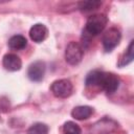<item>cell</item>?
I'll use <instances>...</instances> for the list:
<instances>
[{
  "instance_id": "obj_1",
  "label": "cell",
  "mask_w": 134,
  "mask_h": 134,
  "mask_svg": "<svg viewBox=\"0 0 134 134\" xmlns=\"http://www.w3.org/2000/svg\"><path fill=\"white\" fill-rule=\"evenodd\" d=\"M108 22V18L104 14H95L88 18L86 22V32H88L90 36H96L100 34Z\"/></svg>"
},
{
  "instance_id": "obj_2",
  "label": "cell",
  "mask_w": 134,
  "mask_h": 134,
  "mask_svg": "<svg viewBox=\"0 0 134 134\" xmlns=\"http://www.w3.org/2000/svg\"><path fill=\"white\" fill-rule=\"evenodd\" d=\"M84 55V49L77 42L71 41L65 50V60L70 65H77Z\"/></svg>"
},
{
  "instance_id": "obj_3",
  "label": "cell",
  "mask_w": 134,
  "mask_h": 134,
  "mask_svg": "<svg viewBox=\"0 0 134 134\" xmlns=\"http://www.w3.org/2000/svg\"><path fill=\"white\" fill-rule=\"evenodd\" d=\"M119 86V79L117 75L111 72H102L100 80L98 83V88L104 90L106 93H114Z\"/></svg>"
},
{
  "instance_id": "obj_4",
  "label": "cell",
  "mask_w": 134,
  "mask_h": 134,
  "mask_svg": "<svg viewBox=\"0 0 134 134\" xmlns=\"http://www.w3.org/2000/svg\"><path fill=\"white\" fill-rule=\"evenodd\" d=\"M51 92L55 97L59 98H66L68 96L71 95L72 90H73V86L72 83L67 80V79H62V80H58L54 81L51 84Z\"/></svg>"
},
{
  "instance_id": "obj_5",
  "label": "cell",
  "mask_w": 134,
  "mask_h": 134,
  "mask_svg": "<svg viewBox=\"0 0 134 134\" xmlns=\"http://www.w3.org/2000/svg\"><path fill=\"white\" fill-rule=\"evenodd\" d=\"M120 38H121V35L117 28H114V27L109 28L103 36L104 49L106 51H111L112 49H114L118 45Z\"/></svg>"
},
{
  "instance_id": "obj_6",
  "label": "cell",
  "mask_w": 134,
  "mask_h": 134,
  "mask_svg": "<svg viewBox=\"0 0 134 134\" xmlns=\"http://www.w3.org/2000/svg\"><path fill=\"white\" fill-rule=\"evenodd\" d=\"M45 63L42 61H36L32 64L29 65L27 70V75L30 81L32 82H40L43 80L45 74Z\"/></svg>"
},
{
  "instance_id": "obj_7",
  "label": "cell",
  "mask_w": 134,
  "mask_h": 134,
  "mask_svg": "<svg viewBox=\"0 0 134 134\" xmlns=\"http://www.w3.org/2000/svg\"><path fill=\"white\" fill-rule=\"evenodd\" d=\"M48 36V29L44 24L37 23L31 26L29 29V37L30 39L36 42V43H41L43 42Z\"/></svg>"
},
{
  "instance_id": "obj_8",
  "label": "cell",
  "mask_w": 134,
  "mask_h": 134,
  "mask_svg": "<svg viewBox=\"0 0 134 134\" xmlns=\"http://www.w3.org/2000/svg\"><path fill=\"white\" fill-rule=\"evenodd\" d=\"M2 64H3V67L8 71H17V70H20L22 67L21 59L15 53H6L3 57Z\"/></svg>"
},
{
  "instance_id": "obj_9",
  "label": "cell",
  "mask_w": 134,
  "mask_h": 134,
  "mask_svg": "<svg viewBox=\"0 0 134 134\" xmlns=\"http://www.w3.org/2000/svg\"><path fill=\"white\" fill-rule=\"evenodd\" d=\"M93 114V108L89 106H77L71 111V116L77 120H84L89 118Z\"/></svg>"
},
{
  "instance_id": "obj_10",
  "label": "cell",
  "mask_w": 134,
  "mask_h": 134,
  "mask_svg": "<svg viewBox=\"0 0 134 134\" xmlns=\"http://www.w3.org/2000/svg\"><path fill=\"white\" fill-rule=\"evenodd\" d=\"M26 45H27V40L25 37H23L21 35L13 36L8 40V46L14 50H21V49L25 48Z\"/></svg>"
},
{
  "instance_id": "obj_11",
  "label": "cell",
  "mask_w": 134,
  "mask_h": 134,
  "mask_svg": "<svg viewBox=\"0 0 134 134\" xmlns=\"http://www.w3.org/2000/svg\"><path fill=\"white\" fill-rule=\"evenodd\" d=\"M103 71L99 70H93L91 71L87 77H86V86L88 87H98V83L100 80V75H102Z\"/></svg>"
},
{
  "instance_id": "obj_12",
  "label": "cell",
  "mask_w": 134,
  "mask_h": 134,
  "mask_svg": "<svg viewBox=\"0 0 134 134\" xmlns=\"http://www.w3.org/2000/svg\"><path fill=\"white\" fill-rule=\"evenodd\" d=\"M133 44H134V41H131L130 44H129V46H128V48H127V50H126V53H125L124 57L120 59V61H119V63H118V65H119L120 67H122V66H125V65H128L129 63H131V62L133 61V59H134V54H133Z\"/></svg>"
},
{
  "instance_id": "obj_13",
  "label": "cell",
  "mask_w": 134,
  "mask_h": 134,
  "mask_svg": "<svg viewBox=\"0 0 134 134\" xmlns=\"http://www.w3.org/2000/svg\"><path fill=\"white\" fill-rule=\"evenodd\" d=\"M27 134H48V126L43 122H36L28 128Z\"/></svg>"
},
{
  "instance_id": "obj_14",
  "label": "cell",
  "mask_w": 134,
  "mask_h": 134,
  "mask_svg": "<svg viewBox=\"0 0 134 134\" xmlns=\"http://www.w3.org/2000/svg\"><path fill=\"white\" fill-rule=\"evenodd\" d=\"M102 5L100 1H82L79 3V8L83 12H90L97 9Z\"/></svg>"
},
{
  "instance_id": "obj_15",
  "label": "cell",
  "mask_w": 134,
  "mask_h": 134,
  "mask_svg": "<svg viewBox=\"0 0 134 134\" xmlns=\"http://www.w3.org/2000/svg\"><path fill=\"white\" fill-rule=\"evenodd\" d=\"M81 128L74 121H67L63 126V134H81Z\"/></svg>"
}]
</instances>
